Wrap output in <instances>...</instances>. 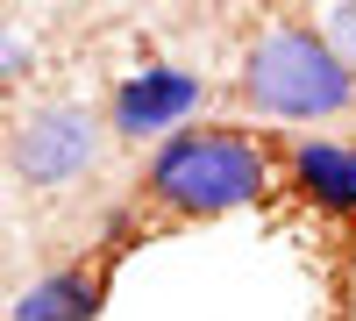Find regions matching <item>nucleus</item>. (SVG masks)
<instances>
[{
	"label": "nucleus",
	"mask_w": 356,
	"mask_h": 321,
	"mask_svg": "<svg viewBox=\"0 0 356 321\" xmlns=\"http://www.w3.org/2000/svg\"><path fill=\"white\" fill-rule=\"evenodd\" d=\"M271 186L278 157L250 129H178L143 164V208H157L164 221H221L235 208H257Z\"/></svg>",
	"instance_id": "obj_1"
},
{
	"label": "nucleus",
	"mask_w": 356,
	"mask_h": 321,
	"mask_svg": "<svg viewBox=\"0 0 356 321\" xmlns=\"http://www.w3.org/2000/svg\"><path fill=\"white\" fill-rule=\"evenodd\" d=\"M243 100L264 122H335L356 107V72L349 57L321 36L314 22H278L264 29L243 57Z\"/></svg>",
	"instance_id": "obj_2"
},
{
	"label": "nucleus",
	"mask_w": 356,
	"mask_h": 321,
	"mask_svg": "<svg viewBox=\"0 0 356 321\" xmlns=\"http://www.w3.org/2000/svg\"><path fill=\"white\" fill-rule=\"evenodd\" d=\"M8 157H15L22 179L43 186V193L86 179V171H93V157H100V122H93V107H79V100H50V107H36V114L15 129Z\"/></svg>",
	"instance_id": "obj_3"
},
{
	"label": "nucleus",
	"mask_w": 356,
	"mask_h": 321,
	"mask_svg": "<svg viewBox=\"0 0 356 321\" xmlns=\"http://www.w3.org/2000/svg\"><path fill=\"white\" fill-rule=\"evenodd\" d=\"M200 100H207L200 72H186V65H143V72H129L122 86H114L107 129L122 143H171L200 114Z\"/></svg>",
	"instance_id": "obj_4"
},
{
	"label": "nucleus",
	"mask_w": 356,
	"mask_h": 321,
	"mask_svg": "<svg viewBox=\"0 0 356 321\" xmlns=\"http://www.w3.org/2000/svg\"><path fill=\"white\" fill-rule=\"evenodd\" d=\"M285 186L328 221H356V143L335 136H300L285 150Z\"/></svg>",
	"instance_id": "obj_5"
},
{
	"label": "nucleus",
	"mask_w": 356,
	"mask_h": 321,
	"mask_svg": "<svg viewBox=\"0 0 356 321\" xmlns=\"http://www.w3.org/2000/svg\"><path fill=\"white\" fill-rule=\"evenodd\" d=\"M107 300V265H65L15 300V321H93Z\"/></svg>",
	"instance_id": "obj_6"
},
{
	"label": "nucleus",
	"mask_w": 356,
	"mask_h": 321,
	"mask_svg": "<svg viewBox=\"0 0 356 321\" xmlns=\"http://www.w3.org/2000/svg\"><path fill=\"white\" fill-rule=\"evenodd\" d=\"M321 36H328L342 57H349V72H356V8H328V22H321Z\"/></svg>",
	"instance_id": "obj_7"
},
{
	"label": "nucleus",
	"mask_w": 356,
	"mask_h": 321,
	"mask_svg": "<svg viewBox=\"0 0 356 321\" xmlns=\"http://www.w3.org/2000/svg\"><path fill=\"white\" fill-rule=\"evenodd\" d=\"M29 65H36V50H29L22 36H8V29H0V86H8V79H22Z\"/></svg>",
	"instance_id": "obj_8"
}]
</instances>
